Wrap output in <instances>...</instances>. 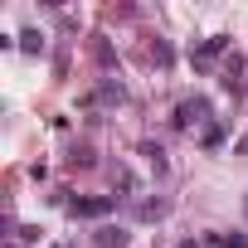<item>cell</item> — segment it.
<instances>
[{"mask_svg":"<svg viewBox=\"0 0 248 248\" xmlns=\"http://www.w3.org/2000/svg\"><path fill=\"white\" fill-rule=\"evenodd\" d=\"M209 122H214V102H209L204 93L180 97L175 112H170V127H175V132H200V127H209Z\"/></svg>","mask_w":248,"mask_h":248,"instance_id":"cell-1","label":"cell"},{"mask_svg":"<svg viewBox=\"0 0 248 248\" xmlns=\"http://www.w3.org/2000/svg\"><path fill=\"white\" fill-rule=\"evenodd\" d=\"M219 59H229V34H209V39H195V44H190V63H195L200 73H209Z\"/></svg>","mask_w":248,"mask_h":248,"instance_id":"cell-2","label":"cell"},{"mask_svg":"<svg viewBox=\"0 0 248 248\" xmlns=\"http://www.w3.org/2000/svg\"><path fill=\"white\" fill-rule=\"evenodd\" d=\"M112 209H117L112 195H73V200H68V214H73V219H107Z\"/></svg>","mask_w":248,"mask_h":248,"instance_id":"cell-3","label":"cell"},{"mask_svg":"<svg viewBox=\"0 0 248 248\" xmlns=\"http://www.w3.org/2000/svg\"><path fill=\"white\" fill-rule=\"evenodd\" d=\"M88 102H107V107H122V102H127V83H122V78H112V73H107V78L97 83V93H93Z\"/></svg>","mask_w":248,"mask_h":248,"instance_id":"cell-4","label":"cell"},{"mask_svg":"<svg viewBox=\"0 0 248 248\" xmlns=\"http://www.w3.org/2000/svg\"><path fill=\"white\" fill-rule=\"evenodd\" d=\"M93 243H97V248H127V243H132V229H127V224H102V229L93 233Z\"/></svg>","mask_w":248,"mask_h":248,"instance_id":"cell-5","label":"cell"},{"mask_svg":"<svg viewBox=\"0 0 248 248\" xmlns=\"http://www.w3.org/2000/svg\"><path fill=\"white\" fill-rule=\"evenodd\" d=\"M15 44H20V54H30V59H39V54L49 49V34L30 25V30H20V34H15Z\"/></svg>","mask_w":248,"mask_h":248,"instance_id":"cell-6","label":"cell"},{"mask_svg":"<svg viewBox=\"0 0 248 248\" xmlns=\"http://www.w3.org/2000/svg\"><path fill=\"white\" fill-rule=\"evenodd\" d=\"M224 88L229 93H243V54H229L224 59Z\"/></svg>","mask_w":248,"mask_h":248,"instance_id":"cell-7","label":"cell"},{"mask_svg":"<svg viewBox=\"0 0 248 248\" xmlns=\"http://www.w3.org/2000/svg\"><path fill=\"white\" fill-rule=\"evenodd\" d=\"M141 156H146V166H151L156 175H166V170H170V161H166V146H161V141H141Z\"/></svg>","mask_w":248,"mask_h":248,"instance_id":"cell-8","label":"cell"},{"mask_svg":"<svg viewBox=\"0 0 248 248\" xmlns=\"http://www.w3.org/2000/svg\"><path fill=\"white\" fill-rule=\"evenodd\" d=\"M112 190H122V195H141V180H137L127 166H112Z\"/></svg>","mask_w":248,"mask_h":248,"instance_id":"cell-9","label":"cell"},{"mask_svg":"<svg viewBox=\"0 0 248 248\" xmlns=\"http://www.w3.org/2000/svg\"><path fill=\"white\" fill-rule=\"evenodd\" d=\"M204 243L209 248H248V233H238V229L233 233H204Z\"/></svg>","mask_w":248,"mask_h":248,"instance_id":"cell-10","label":"cell"},{"mask_svg":"<svg viewBox=\"0 0 248 248\" xmlns=\"http://www.w3.org/2000/svg\"><path fill=\"white\" fill-rule=\"evenodd\" d=\"M219 141H224V122H209V127L200 132V146H204V151H214Z\"/></svg>","mask_w":248,"mask_h":248,"instance_id":"cell-11","label":"cell"},{"mask_svg":"<svg viewBox=\"0 0 248 248\" xmlns=\"http://www.w3.org/2000/svg\"><path fill=\"white\" fill-rule=\"evenodd\" d=\"M151 63H156V68H170V63H175V54H170V44H166V39H156V44H151Z\"/></svg>","mask_w":248,"mask_h":248,"instance_id":"cell-12","label":"cell"},{"mask_svg":"<svg viewBox=\"0 0 248 248\" xmlns=\"http://www.w3.org/2000/svg\"><path fill=\"white\" fill-rule=\"evenodd\" d=\"M68 166H83V170H88V166H93V146H88V141H78V146L68 151Z\"/></svg>","mask_w":248,"mask_h":248,"instance_id":"cell-13","label":"cell"},{"mask_svg":"<svg viewBox=\"0 0 248 248\" xmlns=\"http://www.w3.org/2000/svg\"><path fill=\"white\" fill-rule=\"evenodd\" d=\"M137 214H141V219H161V214H166V200H141Z\"/></svg>","mask_w":248,"mask_h":248,"instance_id":"cell-14","label":"cell"},{"mask_svg":"<svg viewBox=\"0 0 248 248\" xmlns=\"http://www.w3.org/2000/svg\"><path fill=\"white\" fill-rule=\"evenodd\" d=\"M175 248H200V243H195V238H185V243H175Z\"/></svg>","mask_w":248,"mask_h":248,"instance_id":"cell-15","label":"cell"},{"mask_svg":"<svg viewBox=\"0 0 248 248\" xmlns=\"http://www.w3.org/2000/svg\"><path fill=\"white\" fill-rule=\"evenodd\" d=\"M49 248H73V243H49Z\"/></svg>","mask_w":248,"mask_h":248,"instance_id":"cell-16","label":"cell"},{"mask_svg":"<svg viewBox=\"0 0 248 248\" xmlns=\"http://www.w3.org/2000/svg\"><path fill=\"white\" fill-rule=\"evenodd\" d=\"M5 248H20V243H5Z\"/></svg>","mask_w":248,"mask_h":248,"instance_id":"cell-17","label":"cell"}]
</instances>
